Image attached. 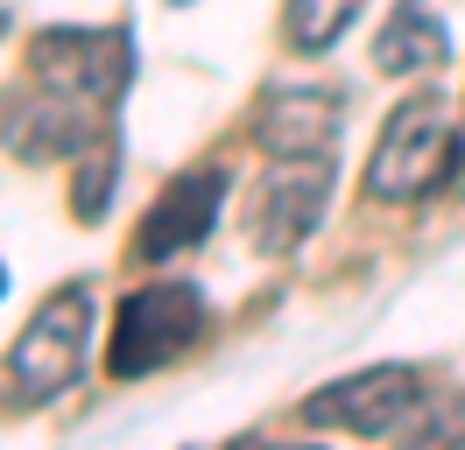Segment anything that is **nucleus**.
Wrapping results in <instances>:
<instances>
[{
  "label": "nucleus",
  "mask_w": 465,
  "mask_h": 450,
  "mask_svg": "<svg viewBox=\"0 0 465 450\" xmlns=\"http://www.w3.org/2000/svg\"><path fill=\"white\" fill-rule=\"evenodd\" d=\"M204 296L191 281H148L134 289L114 317V345H106V373L114 380H142V373H163L170 359H183L204 338Z\"/></svg>",
  "instance_id": "nucleus-1"
},
{
  "label": "nucleus",
  "mask_w": 465,
  "mask_h": 450,
  "mask_svg": "<svg viewBox=\"0 0 465 450\" xmlns=\"http://www.w3.org/2000/svg\"><path fill=\"white\" fill-rule=\"evenodd\" d=\"M451 169H459L451 106H444V99H409V106L388 120L374 162H367V197H381V204H416V197H430Z\"/></svg>",
  "instance_id": "nucleus-2"
},
{
  "label": "nucleus",
  "mask_w": 465,
  "mask_h": 450,
  "mask_svg": "<svg viewBox=\"0 0 465 450\" xmlns=\"http://www.w3.org/2000/svg\"><path fill=\"white\" fill-rule=\"evenodd\" d=\"M85 338H92V296L85 289H57V296L29 317V331L15 338V352H7L15 401H22V408H43V401H57V394L78 387Z\"/></svg>",
  "instance_id": "nucleus-3"
},
{
  "label": "nucleus",
  "mask_w": 465,
  "mask_h": 450,
  "mask_svg": "<svg viewBox=\"0 0 465 450\" xmlns=\"http://www.w3.org/2000/svg\"><path fill=\"white\" fill-rule=\"evenodd\" d=\"M29 78L106 112L127 84V35L120 28H43L29 50Z\"/></svg>",
  "instance_id": "nucleus-4"
},
{
  "label": "nucleus",
  "mask_w": 465,
  "mask_h": 450,
  "mask_svg": "<svg viewBox=\"0 0 465 450\" xmlns=\"http://www.w3.org/2000/svg\"><path fill=\"white\" fill-rule=\"evenodd\" d=\"M416 373L409 366H367V373H346L303 401V422L311 429H352V436H395L409 416H416Z\"/></svg>",
  "instance_id": "nucleus-5"
},
{
  "label": "nucleus",
  "mask_w": 465,
  "mask_h": 450,
  "mask_svg": "<svg viewBox=\"0 0 465 450\" xmlns=\"http://www.w3.org/2000/svg\"><path fill=\"white\" fill-rule=\"evenodd\" d=\"M324 204H331V162L324 155H282L268 169L262 197H254V240L268 253H290L318 232Z\"/></svg>",
  "instance_id": "nucleus-6"
},
{
  "label": "nucleus",
  "mask_w": 465,
  "mask_h": 450,
  "mask_svg": "<svg viewBox=\"0 0 465 450\" xmlns=\"http://www.w3.org/2000/svg\"><path fill=\"white\" fill-rule=\"evenodd\" d=\"M219 211H226V169H212V162H204V169H183L170 191L148 204L134 253H142V260H176V253L204 247Z\"/></svg>",
  "instance_id": "nucleus-7"
},
{
  "label": "nucleus",
  "mask_w": 465,
  "mask_h": 450,
  "mask_svg": "<svg viewBox=\"0 0 465 450\" xmlns=\"http://www.w3.org/2000/svg\"><path fill=\"white\" fill-rule=\"evenodd\" d=\"M339 134V92H318V84H296V92H268L262 120H254V141L268 155H324Z\"/></svg>",
  "instance_id": "nucleus-8"
},
{
  "label": "nucleus",
  "mask_w": 465,
  "mask_h": 450,
  "mask_svg": "<svg viewBox=\"0 0 465 450\" xmlns=\"http://www.w3.org/2000/svg\"><path fill=\"white\" fill-rule=\"evenodd\" d=\"M444 56H451V35H444V22H437L423 0H402L388 15V28H381V43H374V64L388 78H423Z\"/></svg>",
  "instance_id": "nucleus-9"
},
{
  "label": "nucleus",
  "mask_w": 465,
  "mask_h": 450,
  "mask_svg": "<svg viewBox=\"0 0 465 450\" xmlns=\"http://www.w3.org/2000/svg\"><path fill=\"white\" fill-rule=\"evenodd\" d=\"M352 15H360V0H290V50L324 56L352 28Z\"/></svg>",
  "instance_id": "nucleus-10"
},
{
  "label": "nucleus",
  "mask_w": 465,
  "mask_h": 450,
  "mask_svg": "<svg viewBox=\"0 0 465 450\" xmlns=\"http://www.w3.org/2000/svg\"><path fill=\"white\" fill-rule=\"evenodd\" d=\"M120 176V155L106 141H92L85 148V176H78V219H99L106 211V183Z\"/></svg>",
  "instance_id": "nucleus-11"
},
{
  "label": "nucleus",
  "mask_w": 465,
  "mask_h": 450,
  "mask_svg": "<svg viewBox=\"0 0 465 450\" xmlns=\"http://www.w3.org/2000/svg\"><path fill=\"white\" fill-rule=\"evenodd\" d=\"M0 28H7V15H0Z\"/></svg>",
  "instance_id": "nucleus-12"
}]
</instances>
